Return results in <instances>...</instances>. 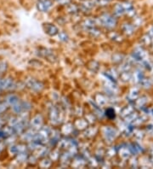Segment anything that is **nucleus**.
Instances as JSON below:
<instances>
[{
	"label": "nucleus",
	"mask_w": 153,
	"mask_h": 169,
	"mask_svg": "<svg viewBox=\"0 0 153 169\" xmlns=\"http://www.w3.org/2000/svg\"><path fill=\"white\" fill-rule=\"evenodd\" d=\"M53 3L51 0H39L37 4V8L41 12H47L51 9Z\"/></svg>",
	"instance_id": "obj_1"
},
{
	"label": "nucleus",
	"mask_w": 153,
	"mask_h": 169,
	"mask_svg": "<svg viewBox=\"0 0 153 169\" xmlns=\"http://www.w3.org/2000/svg\"><path fill=\"white\" fill-rule=\"evenodd\" d=\"M45 31L48 34H50L51 36H54L55 34L58 33V28L55 26L52 25V24H45Z\"/></svg>",
	"instance_id": "obj_2"
},
{
	"label": "nucleus",
	"mask_w": 153,
	"mask_h": 169,
	"mask_svg": "<svg viewBox=\"0 0 153 169\" xmlns=\"http://www.w3.org/2000/svg\"><path fill=\"white\" fill-rule=\"evenodd\" d=\"M80 126H81V127H80L81 130L86 129L87 127H88V122H87V120H77L76 121V123H75V127H77V128H79Z\"/></svg>",
	"instance_id": "obj_3"
},
{
	"label": "nucleus",
	"mask_w": 153,
	"mask_h": 169,
	"mask_svg": "<svg viewBox=\"0 0 153 169\" xmlns=\"http://www.w3.org/2000/svg\"><path fill=\"white\" fill-rule=\"evenodd\" d=\"M32 123L33 124V127H34L35 128H40L39 127H41V125H42V120H41L40 116H36V117H34L33 120L32 121Z\"/></svg>",
	"instance_id": "obj_4"
},
{
	"label": "nucleus",
	"mask_w": 153,
	"mask_h": 169,
	"mask_svg": "<svg viewBox=\"0 0 153 169\" xmlns=\"http://www.w3.org/2000/svg\"><path fill=\"white\" fill-rule=\"evenodd\" d=\"M18 98L15 97V96H10L9 97H8V102H9V104H12V105H14V104H18Z\"/></svg>",
	"instance_id": "obj_5"
},
{
	"label": "nucleus",
	"mask_w": 153,
	"mask_h": 169,
	"mask_svg": "<svg viewBox=\"0 0 153 169\" xmlns=\"http://www.w3.org/2000/svg\"><path fill=\"white\" fill-rule=\"evenodd\" d=\"M105 113H106L105 115H106L108 118H110V119H111V115H112V118L115 117V111L112 109V108H108V109L106 110Z\"/></svg>",
	"instance_id": "obj_6"
},
{
	"label": "nucleus",
	"mask_w": 153,
	"mask_h": 169,
	"mask_svg": "<svg viewBox=\"0 0 153 169\" xmlns=\"http://www.w3.org/2000/svg\"><path fill=\"white\" fill-rule=\"evenodd\" d=\"M6 108H7V104H4V103L0 104V114H2Z\"/></svg>",
	"instance_id": "obj_7"
},
{
	"label": "nucleus",
	"mask_w": 153,
	"mask_h": 169,
	"mask_svg": "<svg viewBox=\"0 0 153 169\" xmlns=\"http://www.w3.org/2000/svg\"><path fill=\"white\" fill-rule=\"evenodd\" d=\"M55 1H60V0H55Z\"/></svg>",
	"instance_id": "obj_8"
}]
</instances>
